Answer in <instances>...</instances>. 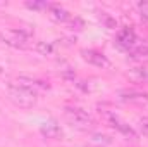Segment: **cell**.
Returning a JSON list of instances; mask_svg holds the SVG:
<instances>
[{"mask_svg": "<svg viewBox=\"0 0 148 147\" xmlns=\"http://www.w3.org/2000/svg\"><path fill=\"white\" fill-rule=\"evenodd\" d=\"M138 126H140V132H141L143 135H147V137H148V116L140 118V121H138Z\"/></svg>", "mask_w": 148, "mask_h": 147, "instance_id": "cell-14", "label": "cell"}, {"mask_svg": "<svg viewBox=\"0 0 148 147\" xmlns=\"http://www.w3.org/2000/svg\"><path fill=\"white\" fill-rule=\"evenodd\" d=\"M9 99L12 101L14 106L21 107V109H31L36 104V92L24 88L21 85L10 83L9 85Z\"/></svg>", "mask_w": 148, "mask_h": 147, "instance_id": "cell-1", "label": "cell"}, {"mask_svg": "<svg viewBox=\"0 0 148 147\" xmlns=\"http://www.w3.org/2000/svg\"><path fill=\"white\" fill-rule=\"evenodd\" d=\"M40 133L45 137V139H52V140H57L62 137V130L60 126L55 123V121H47L40 126Z\"/></svg>", "mask_w": 148, "mask_h": 147, "instance_id": "cell-8", "label": "cell"}, {"mask_svg": "<svg viewBox=\"0 0 148 147\" xmlns=\"http://www.w3.org/2000/svg\"><path fill=\"white\" fill-rule=\"evenodd\" d=\"M117 45H119L121 49L131 52V50L138 45V37H136V33H134L131 28L121 30V31L117 33Z\"/></svg>", "mask_w": 148, "mask_h": 147, "instance_id": "cell-5", "label": "cell"}, {"mask_svg": "<svg viewBox=\"0 0 148 147\" xmlns=\"http://www.w3.org/2000/svg\"><path fill=\"white\" fill-rule=\"evenodd\" d=\"M100 19H102V23L109 28V30H115L117 28V23H115V19H112L109 14H105V12H102V16H100Z\"/></svg>", "mask_w": 148, "mask_h": 147, "instance_id": "cell-12", "label": "cell"}, {"mask_svg": "<svg viewBox=\"0 0 148 147\" xmlns=\"http://www.w3.org/2000/svg\"><path fill=\"white\" fill-rule=\"evenodd\" d=\"M64 114H66V118L76 125V126H81V128H86V126H90L91 123H93V119H91V116L86 112L84 109H81V107H74V106H67L66 109H64Z\"/></svg>", "mask_w": 148, "mask_h": 147, "instance_id": "cell-2", "label": "cell"}, {"mask_svg": "<svg viewBox=\"0 0 148 147\" xmlns=\"http://www.w3.org/2000/svg\"><path fill=\"white\" fill-rule=\"evenodd\" d=\"M93 142H97V144H103V146H107V144H110V139L109 137H105V135H93Z\"/></svg>", "mask_w": 148, "mask_h": 147, "instance_id": "cell-15", "label": "cell"}, {"mask_svg": "<svg viewBox=\"0 0 148 147\" xmlns=\"http://www.w3.org/2000/svg\"><path fill=\"white\" fill-rule=\"evenodd\" d=\"M107 119H109V123H110L112 128H115L117 132H121V133H122L124 137H127L129 140H136V139H138V133H136V132L127 125V123L121 121L115 114H109V116H107Z\"/></svg>", "mask_w": 148, "mask_h": 147, "instance_id": "cell-6", "label": "cell"}, {"mask_svg": "<svg viewBox=\"0 0 148 147\" xmlns=\"http://www.w3.org/2000/svg\"><path fill=\"white\" fill-rule=\"evenodd\" d=\"M127 78L134 83H148V64H141V66L129 69Z\"/></svg>", "mask_w": 148, "mask_h": 147, "instance_id": "cell-9", "label": "cell"}, {"mask_svg": "<svg viewBox=\"0 0 148 147\" xmlns=\"http://www.w3.org/2000/svg\"><path fill=\"white\" fill-rule=\"evenodd\" d=\"M119 101L126 104H136V106H145L148 104V94L136 90V88H124L119 92Z\"/></svg>", "mask_w": 148, "mask_h": 147, "instance_id": "cell-3", "label": "cell"}, {"mask_svg": "<svg viewBox=\"0 0 148 147\" xmlns=\"http://www.w3.org/2000/svg\"><path fill=\"white\" fill-rule=\"evenodd\" d=\"M81 57H83L88 64L97 66V68H109V66H110L107 55H103L102 52H98V50H95V49H84V50H81Z\"/></svg>", "mask_w": 148, "mask_h": 147, "instance_id": "cell-4", "label": "cell"}, {"mask_svg": "<svg viewBox=\"0 0 148 147\" xmlns=\"http://www.w3.org/2000/svg\"><path fill=\"white\" fill-rule=\"evenodd\" d=\"M129 55H131L133 59H143V57H148V42H143V43L136 45V47L129 52Z\"/></svg>", "mask_w": 148, "mask_h": 147, "instance_id": "cell-11", "label": "cell"}, {"mask_svg": "<svg viewBox=\"0 0 148 147\" xmlns=\"http://www.w3.org/2000/svg\"><path fill=\"white\" fill-rule=\"evenodd\" d=\"M48 5L50 3H45V2H28L26 3V7H29V9H35V10H41V9H48Z\"/></svg>", "mask_w": 148, "mask_h": 147, "instance_id": "cell-13", "label": "cell"}, {"mask_svg": "<svg viewBox=\"0 0 148 147\" xmlns=\"http://www.w3.org/2000/svg\"><path fill=\"white\" fill-rule=\"evenodd\" d=\"M35 50H36L40 55H53L55 54V47H53V43L52 42H45V40H40V42H36L35 43Z\"/></svg>", "mask_w": 148, "mask_h": 147, "instance_id": "cell-10", "label": "cell"}, {"mask_svg": "<svg viewBox=\"0 0 148 147\" xmlns=\"http://www.w3.org/2000/svg\"><path fill=\"white\" fill-rule=\"evenodd\" d=\"M48 14H50V17L53 19V21H59V23H67V21H71V14H69V10L67 9H64L62 5H59V3H50L48 5Z\"/></svg>", "mask_w": 148, "mask_h": 147, "instance_id": "cell-7", "label": "cell"}, {"mask_svg": "<svg viewBox=\"0 0 148 147\" xmlns=\"http://www.w3.org/2000/svg\"><path fill=\"white\" fill-rule=\"evenodd\" d=\"M138 9H140V12H141V16L148 19V2H140L138 3Z\"/></svg>", "mask_w": 148, "mask_h": 147, "instance_id": "cell-16", "label": "cell"}]
</instances>
